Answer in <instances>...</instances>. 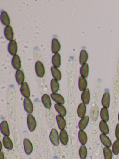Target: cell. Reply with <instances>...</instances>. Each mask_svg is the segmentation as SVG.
I'll use <instances>...</instances> for the list:
<instances>
[{
  "label": "cell",
  "mask_w": 119,
  "mask_h": 159,
  "mask_svg": "<svg viewBox=\"0 0 119 159\" xmlns=\"http://www.w3.org/2000/svg\"><path fill=\"white\" fill-rule=\"evenodd\" d=\"M88 86V82L85 78L80 77L79 80V88L80 91H84L86 89Z\"/></svg>",
  "instance_id": "f1b7e54d"
},
{
  "label": "cell",
  "mask_w": 119,
  "mask_h": 159,
  "mask_svg": "<svg viewBox=\"0 0 119 159\" xmlns=\"http://www.w3.org/2000/svg\"><path fill=\"white\" fill-rule=\"evenodd\" d=\"M51 70L52 72V75L54 77V79L57 81H60L61 79V74L59 69L55 66H53L51 68Z\"/></svg>",
  "instance_id": "83f0119b"
},
{
  "label": "cell",
  "mask_w": 119,
  "mask_h": 159,
  "mask_svg": "<svg viewBox=\"0 0 119 159\" xmlns=\"http://www.w3.org/2000/svg\"><path fill=\"white\" fill-rule=\"evenodd\" d=\"M51 97L55 102L57 103V104H64L65 100L63 97L57 93H53L51 94Z\"/></svg>",
  "instance_id": "cb8c5ba5"
},
{
  "label": "cell",
  "mask_w": 119,
  "mask_h": 159,
  "mask_svg": "<svg viewBox=\"0 0 119 159\" xmlns=\"http://www.w3.org/2000/svg\"><path fill=\"white\" fill-rule=\"evenodd\" d=\"M89 67L88 64H85L82 65L80 68V74L82 77L86 78L89 75Z\"/></svg>",
  "instance_id": "f546056e"
},
{
  "label": "cell",
  "mask_w": 119,
  "mask_h": 159,
  "mask_svg": "<svg viewBox=\"0 0 119 159\" xmlns=\"http://www.w3.org/2000/svg\"><path fill=\"white\" fill-rule=\"evenodd\" d=\"M118 120H119V114H118Z\"/></svg>",
  "instance_id": "ab89813d"
},
{
  "label": "cell",
  "mask_w": 119,
  "mask_h": 159,
  "mask_svg": "<svg viewBox=\"0 0 119 159\" xmlns=\"http://www.w3.org/2000/svg\"><path fill=\"white\" fill-rule=\"evenodd\" d=\"M21 94L26 98H29L30 96V91L29 85L26 82H24L21 85L20 89Z\"/></svg>",
  "instance_id": "8992f818"
},
{
  "label": "cell",
  "mask_w": 119,
  "mask_h": 159,
  "mask_svg": "<svg viewBox=\"0 0 119 159\" xmlns=\"http://www.w3.org/2000/svg\"><path fill=\"white\" fill-rule=\"evenodd\" d=\"M104 156L105 159H112L113 158V152L109 147H104L103 149Z\"/></svg>",
  "instance_id": "e575fe53"
},
{
  "label": "cell",
  "mask_w": 119,
  "mask_h": 159,
  "mask_svg": "<svg viewBox=\"0 0 119 159\" xmlns=\"http://www.w3.org/2000/svg\"><path fill=\"white\" fill-rule=\"evenodd\" d=\"M3 144L7 149L11 150L13 148V143L10 138L9 136H5L3 137Z\"/></svg>",
  "instance_id": "d6986e66"
},
{
  "label": "cell",
  "mask_w": 119,
  "mask_h": 159,
  "mask_svg": "<svg viewBox=\"0 0 119 159\" xmlns=\"http://www.w3.org/2000/svg\"><path fill=\"white\" fill-rule=\"evenodd\" d=\"M81 98L83 103L86 105L89 104L90 100V93L89 89H86L83 91L81 94Z\"/></svg>",
  "instance_id": "7c38bea8"
},
{
  "label": "cell",
  "mask_w": 119,
  "mask_h": 159,
  "mask_svg": "<svg viewBox=\"0 0 119 159\" xmlns=\"http://www.w3.org/2000/svg\"><path fill=\"white\" fill-rule=\"evenodd\" d=\"M88 155V150L85 145H81L79 149V155L81 159H86Z\"/></svg>",
  "instance_id": "d6a6232c"
},
{
  "label": "cell",
  "mask_w": 119,
  "mask_h": 159,
  "mask_svg": "<svg viewBox=\"0 0 119 159\" xmlns=\"http://www.w3.org/2000/svg\"><path fill=\"white\" fill-rule=\"evenodd\" d=\"M35 71L39 77H42L44 75L45 72L44 67L40 61H37L35 64Z\"/></svg>",
  "instance_id": "3957f363"
},
{
  "label": "cell",
  "mask_w": 119,
  "mask_h": 159,
  "mask_svg": "<svg viewBox=\"0 0 119 159\" xmlns=\"http://www.w3.org/2000/svg\"><path fill=\"white\" fill-rule=\"evenodd\" d=\"M110 94L108 91H106L102 97L101 101L102 106L103 107L108 108L110 106Z\"/></svg>",
  "instance_id": "5bb4252c"
},
{
  "label": "cell",
  "mask_w": 119,
  "mask_h": 159,
  "mask_svg": "<svg viewBox=\"0 0 119 159\" xmlns=\"http://www.w3.org/2000/svg\"><path fill=\"white\" fill-rule=\"evenodd\" d=\"M50 139L51 143L55 146H58L60 144V136L56 129H52L50 134Z\"/></svg>",
  "instance_id": "6da1fadb"
},
{
  "label": "cell",
  "mask_w": 119,
  "mask_h": 159,
  "mask_svg": "<svg viewBox=\"0 0 119 159\" xmlns=\"http://www.w3.org/2000/svg\"><path fill=\"white\" fill-rule=\"evenodd\" d=\"M52 64L55 67L58 68L61 65V56L58 53L55 54L52 57Z\"/></svg>",
  "instance_id": "4dcf8cb0"
},
{
  "label": "cell",
  "mask_w": 119,
  "mask_h": 159,
  "mask_svg": "<svg viewBox=\"0 0 119 159\" xmlns=\"http://www.w3.org/2000/svg\"><path fill=\"white\" fill-rule=\"evenodd\" d=\"M51 88L53 93H56L60 88V85L58 81L55 79H52L51 81Z\"/></svg>",
  "instance_id": "836d02e7"
},
{
  "label": "cell",
  "mask_w": 119,
  "mask_h": 159,
  "mask_svg": "<svg viewBox=\"0 0 119 159\" xmlns=\"http://www.w3.org/2000/svg\"><path fill=\"white\" fill-rule=\"evenodd\" d=\"M4 35L7 39L10 41L13 40L14 38V33L13 30L10 26H8L6 27L4 30Z\"/></svg>",
  "instance_id": "4fadbf2b"
},
{
  "label": "cell",
  "mask_w": 119,
  "mask_h": 159,
  "mask_svg": "<svg viewBox=\"0 0 119 159\" xmlns=\"http://www.w3.org/2000/svg\"><path fill=\"white\" fill-rule=\"evenodd\" d=\"M0 147H1V148H0V151H1V150H2V144L1 142H0Z\"/></svg>",
  "instance_id": "f35d334b"
},
{
  "label": "cell",
  "mask_w": 119,
  "mask_h": 159,
  "mask_svg": "<svg viewBox=\"0 0 119 159\" xmlns=\"http://www.w3.org/2000/svg\"><path fill=\"white\" fill-rule=\"evenodd\" d=\"M0 159H4V155L2 151L0 152Z\"/></svg>",
  "instance_id": "74e56055"
},
{
  "label": "cell",
  "mask_w": 119,
  "mask_h": 159,
  "mask_svg": "<svg viewBox=\"0 0 119 159\" xmlns=\"http://www.w3.org/2000/svg\"><path fill=\"white\" fill-rule=\"evenodd\" d=\"M0 129L1 133L5 136H9L10 135L9 124L7 121H3L1 124Z\"/></svg>",
  "instance_id": "ba28073f"
},
{
  "label": "cell",
  "mask_w": 119,
  "mask_h": 159,
  "mask_svg": "<svg viewBox=\"0 0 119 159\" xmlns=\"http://www.w3.org/2000/svg\"><path fill=\"white\" fill-rule=\"evenodd\" d=\"M89 121V117L88 116H85L81 119L79 122V128L81 130H84L86 128Z\"/></svg>",
  "instance_id": "ac0fdd59"
},
{
  "label": "cell",
  "mask_w": 119,
  "mask_h": 159,
  "mask_svg": "<svg viewBox=\"0 0 119 159\" xmlns=\"http://www.w3.org/2000/svg\"><path fill=\"white\" fill-rule=\"evenodd\" d=\"M60 140L63 145H67L69 142V136L65 130L61 131L60 134Z\"/></svg>",
  "instance_id": "30bf717a"
},
{
  "label": "cell",
  "mask_w": 119,
  "mask_h": 159,
  "mask_svg": "<svg viewBox=\"0 0 119 159\" xmlns=\"http://www.w3.org/2000/svg\"><path fill=\"white\" fill-rule=\"evenodd\" d=\"M1 20L2 24L7 26H9L10 23L9 15L5 11L1 12Z\"/></svg>",
  "instance_id": "484cf974"
},
{
  "label": "cell",
  "mask_w": 119,
  "mask_h": 159,
  "mask_svg": "<svg viewBox=\"0 0 119 159\" xmlns=\"http://www.w3.org/2000/svg\"><path fill=\"white\" fill-rule=\"evenodd\" d=\"M115 137L117 140H119V123L117 124L116 125V129H115Z\"/></svg>",
  "instance_id": "8d00e7d4"
},
{
  "label": "cell",
  "mask_w": 119,
  "mask_h": 159,
  "mask_svg": "<svg viewBox=\"0 0 119 159\" xmlns=\"http://www.w3.org/2000/svg\"><path fill=\"white\" fill-rule=\"evenodd\" d=\"M55 108L60 115L62 117H65L66 115L67 111L65 107L61 104H56L55 105Z\"/></svg>",
  "instance_id": "7402d4cb"
},
{
  "label": "cell",
  "mask_w": 119,
  "mask_h": 159,
  "mask_svg": "<svg viewBox=\"0 0 119 159\" xmlns=\"http://www.w3.org/2000/svg\"><path fill=\"white\" fill-rule=\"evenodd\" d=\"M8 51L11 55L16 56L17 52V43L15 40H12L9 43Z\"/></svg>",
  "instance_id": "52a82bcc"
},
{
  "label": "cell",
  "mask_w": 119,
  "mask_h": 159,
  "mask_svg": "<svg viewBox=\"0 0 119 159\" xmlns=\"http://www.w3.org/2000/svg\"><path fill=\"white\" fill-rule=\"evenodd\" d=\"M42 103L45 107L47 109H50L51 107V101L50 96L47 94H45L42 96L41 98Z\"/></svg>",
  "instance_id": "d4e9b609"
},
{
  "label": "cell",
  "mask_w": 119,
  "mask_h": 159,
  "mask_svg": "<svg viewBox=\"0 0 119 159\" xmlns=\"http://www.w3.org/2000/svg\"><path fill=\"white\" fill-rule=\"evenodd\" d=\"M78 138L81 144L82 145L86 144L88 141V136L83 130H80L78 133Z\"/></svg>",
  "instance_id": "8fae6325"
},
{
  "label": "cell",
  "mask_w": 119,
  "mask_h": 159,
  "mask_svg": "<svg viewBox=\"0 0 119 159\" xmlns=\"http://www.w3.org/2000/svg\"><path fill=\"white\" fill-rule=\"evenodd\" d=\"M88 59V54L85 50H81L80 55V63L81 65H83Z\"/></svg>",
  "instance_id": "1f68e13d"
},
{
  "label": "cell",
  "mask_w": 119,
  "mask_h": 159,
  "mask_svg": "<svg viewBox=\"0 0 119 159\" xmlns=\"http://www.w3.org/2000/svg\"><path fill=\"white\" fill-rule=\"evenodd\" d=\"M100 138L101 143L106 147H110L112 146V142L108 136L104 134H101Z\"/></svg>",
  "instance_id": "9a60e30c"
},
{
  "label": "cell",
  "mask_w": 119,
  "mask_h": 159,
  "mask_svg": "<svg viewBox=\"0 0 119 159\" xmlns=\"http://www.w3.org/2000/svg\"><path fill=\"white\" fill-rule=\"evenodd\" d=\"M24 107L25 110L28 114H31L33 111V105L31 100L29 98H25L24 100Z\"/></svg>",
  "instance_id": "277c9868"
},
{
  "label": "cell",
  "mask_w": 119,
  "mask_h": 159,
  "mask_svg": "<svg viewBox=\"0 0 119 159\" xmlns=\"http://www.w3.org/2000/svg\"><path fill=\"white\" fill-rule=\"evenodd\" d=\"M56 121L58 127L61 130L65 129L66 126V121L64 117H62L60 115H58L56 116Z\"/></svg>",
  "instance_id": "e0dca14e"
},
{
  "label": "cell",
  "mask_w": 119,
  "mask_h": 159,
  "mask_svg": "<svg viewBox=\"0 0 119 159\" xmlns=\"http://www.w3.org/2000/svg\"><path fill=\"white\" fill-rule=\"evenodd\" d=\"M16 80L19 85H21L24 83L25 76L24 73L20 70H17L16 73Z\"/></svg>",
  "instance_id": "ffe728a7"
},
{
  "label": "cell",
  "mask_w": 119,
  "mask_h": 159,
  "mask_svg": "<svg viewBox=\"0 0 119 159\" xmlns=\"http://www.w3.org/2000/svg\"><path fill=\"white\" fill-rule=\"evenodd\" d=\"M61 49L60 42L56 38H53L52 42V51L54 54L58 53Z\"/></svg>",
  "instance_id": "603a6c76"
},
{
  "label": "cell",
  "mask_w": 119,
  "mask_h": 159,
  "mask_svg": "<svg viewBox=\"0 0 119 159\" xmlns=\"http://www.w3.org/2000/svg\"><path fill=\"white\" fill-rule=\"evenodd\" d=\"M100 116L103 121L107 122L109 120V112L108 108L103 107L101 110Z\"/></svg>",
  "instance_id": "4316f807"
},
{
  "label": "cell",
  "mask_w": 119,
  "mask_h": 159,
  "mask_svg": "<svg viewBox=\"0 0 119 159\" xmlns=\"http://www.w3.org/2000/svg\"><path fill=\"white\" fill-rule=\"evenodd\" d=\"M112 152L115 155H118L119 154V140H117L113 143Z\"/></svg>",
  "instance_id": "d590c367"
},
{
  "label": "cell",
  "mask_w": 119,
  "mask_h": 159,
  "mask_svg": "<svg viewBox=\"0 0 119 159\" xmlns=\"http://www.w3.org/2000/svg\"><path fill=\"white\" fill-rule=\"evenodd\" d=\"M99 129L102 134L107 135L109 134V129L108 125L105 121L101 120L99 124Z\"/></svg>",
  "instance_id": "44dd1931"
},
{
  "label": "cell",
  "mask_w": 119,
  "mask_h": 159,
  "mask_svg": "<svg viewBox=\"0 0 119 159\" xmlns=\"http://www.w3.org/2000/svg\"><path fill=\"white\" fill-rule=\"evenodd\" d=\"M27 126L29 130L33 132L37 126L36 120L31 114H29L27 117Z\"/></svg>",
  "instance_id": "7a4b0ae2"
},
{
  "label": "cell",
  "mask_w": 119,
  "mask_h": 159,
  "mask_svg": "<svg viewBox=\"0 0 119 159\" xmlns=\"http://www.w3.org/2000/svg\"><path fill=\"white\" fill-rule=\"evenodd\" d=\"M86 112V106L84 103H81L77 108V114L80 118H83L85 116Z\"/></svg>",
  "instance_id": "9c48e42d"
},
{
  "label": "cell",
  "mask_w": 119,
  "mask_h": 159,
  "mask_svg": "<svg viewBox=\"0 0 119 159\" xmlns=\"http://www.w3.org/2000/svg\"><path fill=\"white\" fill-rule=\"evenodd\" d=\"M12 65L13 67L17 70H19L21 67V63L20 58L19 56L16 55L13 56L12 60Z\"/></svg>",
  "instance_id": "2e32d148"
},
{
  "label": "cell",
  "mask_w": 119,
  "mask_h": 159,
  "mask_svg": "<svg viewBox=\"0 0 119 159\" xmlns=\"http://www.w3.org/2000/svg\"><path fill=\"white\" fill-rule=\"evenodd\" d=\"M25 152L27 155H30L33 152V145L29 139H25L23 141Z\"/></svg>",
  "instance_id": "5b68a950"
}]
</instances>
